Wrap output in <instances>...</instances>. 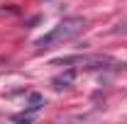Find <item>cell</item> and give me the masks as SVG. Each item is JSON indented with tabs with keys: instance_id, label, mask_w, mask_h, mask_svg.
<instances>
[{
	"instance_id": "1",
	"label": "cell",
	"mask_w": 127,
	"mask_h": 124,
	"mask_svg": "<svg viewBox=\"0 0 127 124\" xmlns=\"http://www.w3.org/2000/svg\"><path fill=\"white\" fill-rule=\"evenodd\" d=\"M83 29H86V20H83V17H66V20H61L51 32H47V34L37 41V46L39 49L59 46L64 41H71L73 37H78Z\"/></svg>"
},
{
	"instance_id": "2",
	"label": "cell",
	"mask_w": 127,
	"mask_h": 124,
	"mask_svg": "<svg viewBox=\"0 0 127 124\" xmlns=\"http://www.w3.org/2000/svg\"><path fill=\"white\" fill-rule=\"evenodd\" d=\"M73 71H68V73H64V76H59V78H54V88L56 90H61V88H66V85H71V80H73Z\"/></svg>"
},
{
	"instance_id": "3",
	"label": "cell",
	"mask_w": 127,
	"mask_h": 124,
	"mask_svg": "<svg viewBox=\"0 0 127 124\" xmlns=\"http://www.w3.org/2000/svg\"><path fill=\"white\" fill-rule=\"evenodd\" d=\"M42 105H44V97H42L39 93H32V95H30V112L39 109ZM30 112H27V114H30Z\"/></svg>"
}]
</instances>
